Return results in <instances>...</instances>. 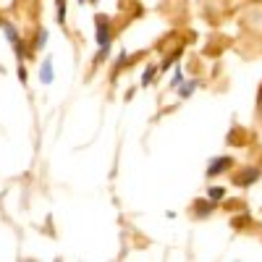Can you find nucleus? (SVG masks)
Instances as JSON below:
<instances>
[{"mask_svg": "<svg viewBox=\"0 0 262 262\" xmlns=\"http://www.w3.org/2000/svg\"><path fill=\"white\" fill-rule=\"evenodd\" d=\"M39 81H42V84H50V81H53V60H50V58H45V63H42Z\"/></svg>", "mask_w": 262, "mask_h": 262, "instance_id": "nucleus-4", "label": "nucleus"}, {"mask_svg": "<svg viewBox=\"0 0 262 262\" xmlns=\"http://www.w3.org/2000/svg\"><path fill=\"white\" fill-rule=\"evenodd\" d=\"M228 165H231V158H215L210 163V168H207V176H221Z\"/></svg>", "mask_w": 262, "mask_h": 262, "instance_id": "nucleus-3", "label": "nucleus"}, {"mask_svg": "<svg viewBox=\"0 0 262 262\" xmlns=\"http://www.w3.org/2000/svg\"><path fill=\"white\" fill-rule=\"evenodd\" d=\"M179 81H181V71H176V74H173V79H170V84H173V86H176Z\"/></svg>", "mask_w": 262, "mask_h": 262, "instance_id": "nucleus-11", "label": "nucleus"}, {"mask_svg": "<svg viewBox=\"0 0 262 262\" xmlns=\"http://www.w3.org/2000/svg\"><path fill=\"white\" fill-rule=\"evenodd\" d=\"M257 179H259V170L252 168V170H247V176H238L236 181H238V186H249V184H254Z\"/></svg>", "mask_w": 262, "mask_h": 262, "instance_id": "nucleus-5", "label": "nucleus"}, {"mask_svg": "<svg viewBox=\"0 0 262 262\" xmlns=\"http://www.w3.org/2000/svg\"><path fill=\"white\" fill-rule=\"evenodd\" d=\"M0 29H3V34L8 37V42L13 45V50L18 53V58H27L29 53H27V48H24V42H21V37L16 34V29L8 24V21H0Z\"/></svg>", "mask_w": 262, "mask_h": 262, "instance_id": "nucleus-1", "label": "nucleus"}, {"mask_svg": "<svg viewBox=\"0 0 262 262\" xmlns=\"http://www.w3.org/2000/svg\"><path fill=\"white\" fill-rule=\"evenodd\" d=\"M97 45L100 48H111V27H107V18L105 16H97Z\"/></svg>", "mask_w": 262, "mask_h": 262, "instance_id": "nucleus-2", "label": "nucleus"}, {"mask_svg": "<svg viewBox=\"0 0 262 262\" xmlns=\"http://www.w3.org/2000/svg\"><path fill=\"white\" fill-rule=\"evenodd\" d=\"M207 194H210V200H212V202H221L223 196H226V189H221V186H212Z\"/></svg>", "mask_w": 262, "mask_h": 262, "instance_id": "nucleus-6", "label": "nucleus"}, {"mask_svg": "<svg viewBox=\"0 0 262 262\" xmlns=\"http://www.w3.org/2000/svg\"><path fill=\"white\" fill-rule=\"evenodd\" d=\"M45 42H48V29H42V32H39V37H34V45H32V48H34V50H39V48H45Z\"/></svg>", "mask_w": 262, "mask_h": 262, "instance_id": "nucleus-7", "label": "nucleus"}, {"mask_svg": "<svg viewBox=\"0 0 262 262\" xmlns=\"http://www.w3.org/2000/svg\"><path fill=\"white\" fill-rule=\"evenodd\" d=\"M66 21V0H58V24Z\"/></svg>", "mask_w": 262, "mask_h": 262, "instance_id": "nucleus-9", "label": "nucleus"}, {"mask_svg": "<svg viewBox=\"0 0 262 262\" xmlns=\"http://www.w3.org/2000/svg\"><path fill=\"white\" fill-rule=\"evenodd\" d=\"M194 86H196V81H186L181 90H179V95H181V97H189V95L194 92Z\"/></svg>", "mask_w": 262, "mask_h": 262, "instance_id": "nucleus-8", "label": "nucleus"}, {"mask_svg": "<svg viewBox=\"0 0 262 262\" xmlns=\"http://www.w3.org/2000/svg\"><path fill=\"white\" fill-rule=\"evenodd\" d=\"M92 3H95V0H92Z\"/></svg>", "mask_w": 262, "mask_h": 262, "instance_id": "nucleus-12", "label": "nucleus"}, {"mask_svg": "<svg viewBox=\"0 0 262 262\" xmlns=\"http://www.w3.org/2000/svg\"><path fill=\"white\" fill-rule=\"evenodd\" d=\"M152 76H155V69H147V74H144L142 84H149V81H152Z\"/></svg>", "mask_w": 262, "mask_h": 262, "instance_id": "nucleus-10", "label": "nucleus"}]
</instances>
